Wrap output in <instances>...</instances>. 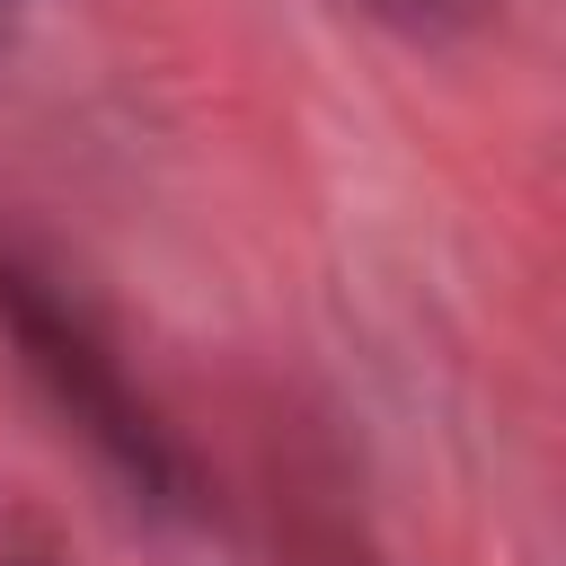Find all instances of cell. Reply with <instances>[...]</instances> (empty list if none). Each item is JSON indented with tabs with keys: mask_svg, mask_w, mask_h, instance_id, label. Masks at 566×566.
<instances>
[{
	"mask_svg": "<svg viewBox=\"0 0 566 566\" xmlns=\"http://www.w3.org/2000/svg\"><path fill=\"white\" fill-rule=\"evenodd\" d=\"M0 336H9L18 371L35 380V398L97 451V469L133 504H150L168 522H195L203 513V469H195L186 433L168 424V407L142 389V371L115 345L106 310L62 265H44L18 239H0Z\"/></svg>",
	"mask_w": 566,
	"mask_h": 566,
	"instance_id": "1",
	"label": "cell"
},
{
	"mask_svg": "<svg viewBox=\"0 0 566 566\" xmlns=\"http://www.w3.org/2000/svg\"><path fill=\"white\" fill-rule=\"evenodd\" d=\"M0 566H80L71 539H62L18 486H0Z\"/></svg>",
	"mask_w": 566,
	"mask_h": 566,
	"instance_id": "2",
	"label": "cell"
},
{
	"mask_svg": "<svg viewBox=\"0 0 566 566\" xmlns=\"http://www.w3.org/2000/svg\"><path fill=\"white\" fill-rule=\"evenodd\" d=\"M363 18H380V27H398V35H416V44H442V35H469L478 18H486V0H354Z\"/></svg>",
	"mask_w": 566,
	"mask_h": 566,
	"instance_id": "3",
	"label": "cell"
},
{
	"mask_svg": "<svg viewBox=\"0 0 566 566\" xmlns=\"http://www.w3.org/2000/svg\"><path fill=\"white\" fill-rule=\"evenodd\" d=\"M9 9H18V0H0V27H9Z\"/></svg>",
	"mask_w": 566,
	"mask_h": 566,
	"instance_id": "4",
	"label": "cell"
}]
</instances>
